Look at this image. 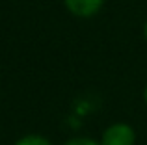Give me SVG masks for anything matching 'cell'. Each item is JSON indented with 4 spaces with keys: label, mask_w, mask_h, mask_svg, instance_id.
I'll return each mask as SVG.
<instances>
[{
    "label": "cell",
    "mask_w": 147,
    "mask_h": 145,
    "mask_svg": "<svg viewBox=\"0 0 147 145\" xmlns=\"http://www.w3.org/2000/svg\"><path fill=\"white\" fill-rule=\"evenodd\" d=\"M102 145H134L136 143V132L129 123H114L104 128L100 136Z\"/></svg>",
    "instance_id": "1"
},
{
    "label": "cell",
    "mask_w": 147,
    "mask_h": 145,
    "mask_svg": "<svg viewBox=\"0 0 147 145\" xmlns=\"http://www.w3.org/2000/svg\"><path fill=\"white\" fill-rule=\"evenodd\" d=\"M65 7L69 9V13H73L75 17H93L100 11V7L104 6V0H63Z\"/></svg>",
    "instance_id": "2"
},
{
    "label": "cell",
    "mask_w": 147,
    "mask_h": 145,
    "mask_svg": "<svg viewBox=\"0 0 147 145\" xmlns=\"http://www.w3.org/2000/svg\"><path fill=\"white\" fill-rule=\"evenodd\" d=\"M15 145H52V142L41 134H26L22 138H19Z\"/></svg>",
    "instance_id": "3"
},
{
    "label": "cell",
    "mask_w": 147,
    "mask_h": 145,
    "mask_svg": "<svg viewBox=\"0 0 147 145\" xmlns=\"http://www.w3.org/2000/svg\"><path fill=\"white\" fill-rule=\"evenodd\" d=\"M65 145H102V143L97 142V140H91V138H73Z\"/></svg>",
    "instance_id": "4"
},
{
    "label": "cell",
    "mask_w": 147,
    "mask_h": 145,
    "mask_svg": "<svg viewBox=\"0 0 147 145\" xmlns=\"http://www.w3.org/2000/svg\"><path fill=\"white\" fill-rule=\"evenodd\" d=\"M144 102L147 104V84H145V87H144Z\"/></svg>",
    "instance_id": "5"
},
{
    "label": "cell",
    "mask_w": 147,
    "mask_h": 145,
    "mask_svg": "<svg viewBox=\"0 0 147 145\" xmlns=\"http://www.w3.org/2000/svg\"><path fill=\"white\" fill-rule=\"evenodd\" d=\"M144 37H145V41H147V21H145V24H144Z\"/></svg>",
    "instance_id": "6"
}]
</instances>
